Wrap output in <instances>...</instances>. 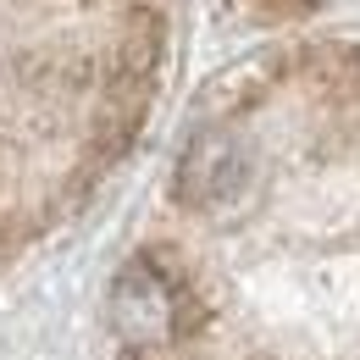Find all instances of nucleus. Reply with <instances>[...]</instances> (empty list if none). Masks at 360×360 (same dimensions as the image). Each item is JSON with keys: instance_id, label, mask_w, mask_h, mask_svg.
Masks as SVG:
<instances>
[{"instance_id": "4", "label": "nucleus", "mask_w": 360, "mask_h": 360, "mask_svg": "<svg viewBox=\"0 0 360 360\" xmlns=\"http://www.w3.org/2000/svg\"><path fill=\"white\" fill-rule=\"evenodd\" d=\"M277 56H250V61H233L222 67L205 89H200V117H211V122H227V117H244L250 105H261L266 89L277 84Z\"/></svg>"}, {"instance_id": "3", "label": "nucleus", "mask_w": 360, "mask_h": 360, "mask_svg": "<svg viewBox=\"0 0 360 360\" xmlns=\"http://www.w3.org/2000/svg\"><path fill=\"white\" fill-rule=\"evenodd\" d=\"M155 72H161V17L155 11H134L122 45H117V72H111V128L117 144H128L150 105L155 89Z\"/></svg>"}, {"instance_id": "1", "label": "nucleus", "mask_w": 360, "mask_h": 360, "mask_svg": "<svg viewBox=\"0 0 360 360\" xmlns=\"http://www.w3.org/2000/svg\"><path fill=\"white\" fill-rule=\"evenodd\" d=\"M183 305H188L183 283L155 255H134L128 266L117 271V283H111V327L139 355H155V349H167L178 338Z\"/></svg>"}, {"instance_id": "5", "label": "nucleus", "mask_w": 360, "mask_h": 360, "mask_svg": "<svg viewBox=\"0 0 360 360\" xmlns=\"http://www.w3.org/2000/svg\"><path fill=\"white\" fill-rule=\"evenodd\" d=\"M255 11H271V17H305L316 11V0H250Z\"/></svg>"}, {"instance_id": "2", "label": "nucleus", "mask_w": 360, "mask_h": 360, "mask_svg": "<svg viewBox=\"0 0 360 360\" xmlns=\"http://www.w3.org/2000/svg\"><path fill=\"white\" fill-rule=\"evenodd\" d=\"M244 183H250V150L227 134L222 122H211V128H200L183 144L172 194L188 211H217V205H233L244 194Z\"/></svg>"}]
</instances>
